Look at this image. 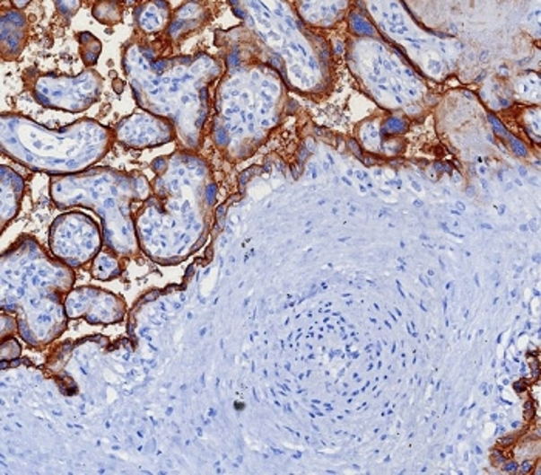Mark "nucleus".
Segmentation results:
<instances>
[{
	"instance_id": "obj_13",
	"label": "nucleus",
	"mask_w": 541,
	"mask_h": 475,
	"mask_svg": "<svg viewBox=\"0 0 541 475\" xmlns=\"http://www.w3.org/2000/svg\"><path fill=\"white\" fill-rule=\"evenodd\" d=\"M93 16L100 23L115 25L123 19V5L121 2H98L93 6Z\"/></svg>"
},
{
	"instance_id": "obj_10",
	"label": "nucleus",
	"mask_w": 541,
	"mask_h": 475,
	"mask_svg": "<svg viewBox=\"0 0 541 475\" xmlns=\"http://www.w3.org/2000/svg\"><path fill=\"white\" fill-rule=\"evenodd\" d=\"M134 17L136 27L143 33H160L169 21V5L166 2L143 4L135 10Z\"/></svg>"
},
{
	"instance_id": "obj_11",
	"label": "nucleus",
	"mask_w": 541,
	"mask_h": 475,
	"mask_svg": "<svg viewBox=\"0 0 541 475\" xmlns=\"http://www.w3.org/2000/svg\"><path fill=\"white\" fill-rule=\"evenodd\" d=\"M124 271V262L121 256L110 250H100L93 260H92V268L90 273L98 280H112L119 277Z\"/></svg>"
},
{
	"instance_id": "obj_17",
	"label": "nucleus",
	"mask_w": 541,
	"mask_h": 475,
	"mask_svg": "<svg viewBox=\"0 0 541 475\" xmlns=\"http://www.w3.org/2000/svg\"><path fill=\"white\" fill-rule=\"evenodd\" d=\"M530 470H532V464H530V462H526L523 464V472H529Z\"/></svg>"
},
{
	"instance_id": "obj_4",
	"label": "nucleus",
	"mask_w": 541,
	"mask_h": 475,
	"mask_svg": "<svg viewBox=\"0 0 541 475\" xmlns=\"http://www.w3.org/2000/svg\"><path fill=\"white\" fill-rule=\"evenodd\" d=\"M102 84L100 73L87 68L79 76L38 75L31 81L30 89L40 106L79 113L100 100Z\"/></svg>"
},
{
	"instance_id": "obj_5",
	"label": "nucleus",
	"mask_w": 541,
	"mask_h": 475,
	"mask_svg": "<svg viewBox=\"0 0 541 475\" xmlns=\"http://www.w3.org/2000/svg\"><path fill=\"white\" fill-rule=\"evenodd\" d=\"M102 245L104 235H100V224L87 214H62L51 224V252L70 268L93 260Z\"/></svg>"
},
{
	"instance_id": "obj_3",
	"label": "nucleus",
	"mask_w": 541,
	"mask_h": 475,
	"mask_svg": "<svg viewBox=\"0 0 541 475\" xmlns=\"http://www.w3.org/2000/svg\"><path fill=\"white\" fill-rule=\"evenodd\" d=\"M152 194L153 189L144 175L113 169H92L51 180L55 205L62 209L84 207L100 214L104 245L121 258H134L140 251L132 205L147 202Z\"/></svg>"
},
{
	"instance_id": "obj_2",
	"label": "nucleus",
	"mask_w": 541,
	"mask_h": 475,
	"mask_svg": "<svg viewBox=\"0 0 541 475\" xmlns=\"http://www.w3.org/2000/svg\"><path fill=\"white\" fill-rule=\"evenodd\" d=\"M2 151L25 168L72 175L84 172L112 147L113 130L83 118L61 130H51L19 113L2 115Z\"/></svg>"
},
{
	"instance_id": "obj_1",
	"label": "nucleus",
	"mask_w": 541,
	"mask_h": 475,
	"mask_svg": "<svg viewBox=\"0 0 541 475\" xmlns=\"http://www.w3.org/2000/svg\"><path fill=\"white\" fill-rule=\"evenodd\" d=\"M4 310L16 312L19 333L30 346L55 341L67 325L65 299L73 290L74 273L61 260H53L29 239L4 254Z\"/></svg>"
},
{
	"instance_id": "obj_8",
	"label": "nucleus",
	"mask_w": 541,
	"mask_h": 475,
	"mask_svg": "<svg viewBox=\"0 0 541 475\" xmlns=\"http://www.w3.org/2000/svg\"><path fill=\"white\" fill-rule=\"evenodd\" d=\"M2 57L14 61L21 57L25 40H27V21L22 13L17 10L2 12Z\"/></svg>"
},
{
	"instance_id": "obj_7",
	"label": "nucleus",
	"mask_w": 541,
	"mask_h": 475,
	"mask_svg": "<svg viewBox=\"0 0 541 475\" xmlns=\"http://www.w3.org/2000/svg\"><path fill=\"white\" fill-rule=\"evenodd\" d=\"M115 140L130 149H149L173 140L175 126L166 118L138 112L121 119L113 129Z\"/></svg>"
},
{
	"instance_id": "obj_12",
	"label": "nucleus",
	"mask_w": 541,
	"mask_h": 475,
	"mask_svg": "<svg viewBox=\"0 0 541 475\" xmlns=\"http://www.w3.org/2000/svg\"><path fill=\"white\" fill-rule=\"evenodd\" d=\"M78 40L79 51H81L83 61H84L87 67H93L96 62H98V59H100V48H102L100 40H98V38H95L93 34L89 33V31L79 33Z\"/></svg>"
},
{
	"instance_id": "obj_16",
	"label": "nucleus",
	"mask_w": 541,
	"mask_h": 475,
	"mask_svg": "<svg viewBox=\"0 0 541 475\" xmlns=\"http://www.w3.org/2000/svg\"><path fill=\"white\" fill-rule=\"evenodd\" d=\"M30 2H13V5L16 6V8H22V6L29 5Z\"/></svg>"
},
{
	"instance_id": "obj_15",
	"label": "nucleus",
	"mask_w": 541,
	"mask_h": 475,
	"mask_svg": "<svg viewBox=\"0 0 541 475\" xmlns=\"http://www.w3.org/2000/svg\"><path fill=\"white\" fill-rule=\"evenodd\" d=\"M504 471H509V472H513V471H519V464L517 463H509L504 466Z\"/></svg>"
},
{
	"instance_id": "obj_9",
	"label": "nucleus",
	"mask_w": 541,
	"mask_h": 475,
	"mask_svg": "<svg viewBox=\"0 0 541 475\" xmlns=\"http://www.w3.org/2000/svg\"><path fill=\"white\" fill-rule=\"evenodd\" d=\"M22 177L8 166H2V228L5 230L8 222L16 217L22 200Z\"/></svg>"
},
{
	"instance_id": "obj_14",
	"label": "nucleus",
	"mask_w": 541,
	"mask_h": 475,
	"mask_svg": "<svg viewBox=\"0 0 541 475\" xmlns=\"http://www.w3.org/2000/svg\"><path fill=\"white\" fill-rule=\"evenodd\" d=\"M55 4H57V12L65 17H72L81 6V2H55Z\"/></svg>"
},
{
	"instance_id": "obj_6",
	"label": "nucleus",
	"mask_w": 541,
	"mask_h": 475,
	"mask_svg": "<svg viewBox=\"0 0 541 475\" xmlns=\"http://www.w3.org/2000/svg\"><path fill=\"white\" fill-rule=\"evenodd\" d=\"M68 319L84 318L92 325L117 324L126 316V303L110 291L96 286H81L65 299Z\"/></svg>"
}]
</instances>
